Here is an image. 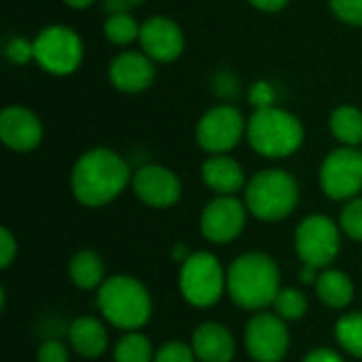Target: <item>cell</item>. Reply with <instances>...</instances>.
<instances>
[{
	"label": "cell",
	"mask_w": 362,
	"mask_h": 362,
	"mask_svg": "<svg viewBox=\"0 0 362 362\" xmlns=\"http://www.w3.org/2000/svg\"><path fill=\"white\" fill-rule=\"evenodd\" d=\"M129 178V165L115 151L91 148L76 159L70 187L83 206L98 208L112 202L127 187Z\"/></svg>",
	"instance_id": "1"
},
{
	"label": "cell",
	"mask_w": 362,
	"mask_h": 362,
	"mask_svg": "<svg viewBox=\"0 0 362 362\" xmlns=\"http://www.w3.org/2000/svg\"><path fill=\"white\" fill-rule=\"evenodd\" d=\"M229 297L244 310H263L274 305L280 293V272L272 257L248 252L235 259L227 274Z\"/></svg>",
	"instance_id": "2"
},
{
	"label": "cell",
	"mask_w": 362,
	"mask_h": 362,
	"mask_svg": "<svg viewBox=\"0 0 362 362\" xmlns=\"http://www.w3.org/2000/svg\"><path fill=\"white\" fill-rule=\"evenodd\" d=\"M246 136L250 146L269 159H282L299 151L303 144V125L301 121L278 106L257 108L255 115L248 119Z\"/></svg>",
	"instance_id": "3"
},
{
	"label": "cell",
	"mask_w": 362,
	"mask_h": 362,
	"mask_svg": "<svg viewBox=\"0 0 362 362\" xmlns=\"http://www.w3.org/2000/svg\"><path fill=\"white\" fill-rule=\"evenodd\" d=\"M98 305L110 325L125 331L140 329L151 318V297L146 288L129 276L108 278L100 286Z\"/></svg>",
	"instance_id": "4"
},
{
	"label": "cell",
	"mask_w": 362,
	"mask_h": 362,
	"mask_svg": "<svg viewBox=\"0 0 362 362\" xmlns=\"http://www.w3.org/2000/svg\"><path fill=\"white\" fill-rule=\"evenodd\" d=\"M299 202V185L284 170H263L246 187V206L261 221L286 218Z\"/></svg>",
	"instance_id": "5"
},
{
	"label": "cell",
	"mask_w": 362,
	"mask_h": 362,
	"mask_svg": "<svg viewBox=\"0 0 362 362\" xmlns=\"http://www.w3.org/2000/svg\"><path fill=\"white\" fill-rule=\"evenodd\" d=\"M225 274L221 263L210 252H193L180 267V293L195 308L214 305L225 288Z\"/></svg>",
	"instance_id": "6"
},
{
	"label": "cell",
	"mask_w": 362,
	"mask_h": 362,
	"mask_svg": "<svg viewBox=\"0 0 362 362\" xmlns=\"http://www.w3.org/2000/svg\"><path fill=\"white\" fill-rule=\"evenodd\" d=\"M34 59L55 76L72 74L83 62L81 36L68 25H47L34 38Z\"/></svg>",
	"instance_id": "7"
},
{
	"label": "cell",
	"mask_w": 362,
	"mask_h": 362,
	"mask_svg": "<svg viewBox=\"0 0 362 362\" xmlns=\"http://www.w3.org/2000/svg\"><path fill=\"white\" fill-rule=\"evenodd\" d=\"M246 125L248 123H244V117L235 106L221 104V106L210 108L199 119L195 138H197L199 148L212 155H223L238 146V142L246 134Z\"/></svg>",
	"instance_id": "8"
},
{
	"label": "cell",
	"mask_w": 362,
	"mask_h": 362,
	"mask_svg": "<svg viewBox=\"0 0 362 362\" xmlns=\"http://www.w3.org/2000/svg\"><path fill=\"white\" fill-rule=\"evenodd\" d=\"M297 255L303 265L310 267H325L335 261L339 252V231L337 225L322 214L308 216L295 233Z\"/></svg>",
	"instance_id": "9"
},
{
	"label": "cell",
	"mask_w": 362,
	"mask_h": 362,
	"mask_svg": "<svg viewBox=\"0 0 362 362\" xmlns=\"http://www.w3.org/2000/svg\"><path fill=\"white\" fill-rule=\"evenodd\" d=\"M322 191L331 199H352L362 191V153L344 146L327 155L320 168Z\"/></svg>",
	"instance_id": "10"
},
{
	"label": "cell",
	"mask_w": 362,
	"mask_h": 362,
	"mask_svg": "<svg viewBox=\"0 0 362 362\" xmlns=\"http://www.w3.org/2000/svg\"><path fill=\"white\" fill-rule=\"evenodd\" d=\"M288 329L282 318L257 314L246 327V350L257 362H280L288 352Z\"/></svg>",
	"instance_id": "11"
},
{
	"label": "cell",
	"mask_w": 362,
	"mask_h": 362,
	"mask_svg": "<svg viewBox=\"0 0 362 362\" xmlns=\"http://www.w3.org/2000/svg\"><path fill=\"white\" fill-rule=\"evenodd\" d=\"M246 225V208L231 195H221L202 212V233L214 244H227L235 240Z\"/></svg>",
	"instance_id": "12"
},
{
	"label": "cell",
	"mask_w": 362,
	"mask_h": 362,
	"mask_svg": "<svg viewBox=\"0 0 362 362\" xmlns=\"http://www.w3.org/2000/svg\"><path fill=\"white\" fill-rule=\"evenodd\" d=\"M140 45L153 62L170 64L185 51V34L176 21L153 15L140 25Z\"/></svg>",
	"instance_id": "13"
},
{
	"label": "cell",
	"mask_w": 362,
	"mask_h": 362,
	"mask_svg": "<svg viewBox=\"0 0 362 362\" xmlns=\"http://www.w3.org/2000/svg\"><path fill=\"white\" fill-rule=\"evenodd\" d=\"M136 195L151 208H172L182 193L178 176L163 165H144L134 174Z\"/></svg>",
	"instance_id": "14"
},
{
	"label": "cell",
	"mask_w": 362,
	"mask_h": 362,
	"mask_svg": "<svg viewBox=\"0 0 362 362\" xmlns=\"http://www.w3.org/2000/svg\"><path fill=\"white\" fill-rule=\"evenodd\" d=\"M108 78L115 89L123 93H140L155 81V66L146 53L123 51L112 57L108 66Z\"/></svg>",
	"instance_id": "15"
},
{
	"label": "cell",
	"mask_w": 362,
	"mask_h": 362,
	"mask_svg": "<svg viewBox=\"0 0 362 362\" xmlns=\"http://www.w3.org/2000/svg\"><path fill=\"white\" fill-rule=\"evenodd\" d=\"M0 138L17 153L34 151L42 140V125L38 117L23 106H8L0 112Z\"/></svg>",
	"instance_id": "16"
},
{
	"label": "cell",
	"mask_w": 362,
	"mask_h": 362,
	"mask_svg": "<svg viewBox=\"0 0 362 362\" xmlns=\"http://www.w3.org/2000/svg\"><path fill=\"white\" fill-rule=\"evenodd\" d=\"M191 348L202 362H231L235 354V341L231 333L218 322L199 325L193 333Z\"/></svg>",
	"instance_id": "17"
},
{
	"label": "cell",
	"mask_w": 362,
	"mask_h": 362,
	"mask_svg": "<svg viewBox=\"0 0 362 362\" xmlns=\"http://www.w3.org/2000/svg\"><path fill=\"white\" fill-rule=\"evenodd\" d=\"M202 178L204 182L221 193V195H233L244 187V170L242 165L227 157V155H214L202 165Z\"/></svg>",
	"instance_id": "18"
},
{
	"label": "cell",
	"mask_w": 362,
	"mask_h": 362,
	"mask_svg": "<svg viewBox=\"0 0 362 362\" xmlns=\"http://www.w3.org/2000/svg\"><path fill=\"white\" fill-rule=\"evenodd\" d=\"M68 337H70L72 348L83 358H98L100 354H104L106 344H108L106 329L102 327L98 318H91V316L76 318L68 329Z\"/></svg>",
	"instance_id": "19"
},
{
	"label": "cell",
	"mask_w": 362,
	"mask_h": 362,
	"mask_svg": "<svg viewBox=\"0 0 362 362\" xmlns=\"http://www.w3.org/2000/svg\"><path fill=\"white\" fill-rule=\"evenodd\" d=\"M316 293L325 305H329L333 310H344L350 305V301L354 297V284L344 272L329 269V272H322L318 276Z\"/></svg>",
	"instance_id": "20"
},
{
	"label": "cell",
	"mask_w": 362,
	"mask_h": 362,
	"mask_svg": "<svg viewBox=\"0 0 362 362\" xmlns=\"http://www.w3.org/2000/svg\"><path fill=\"white\" fill-rule=\"evenodd\" d=\"M331 134L346 146L362 144V110L356 106H339L333 110L329 121Z\"/></svg>",
	"instance_id": "21"
},
{
	"label": "cell",
	"mask_w": 362,
	"mask_h": 362,
	"mask_svg": "<svg viewBox=\"0 0 362 362\" xmlns=\"http://www.w3.org/2000/svg\"><path fill=\"white\" fill-rule=\"evenodd\" d=\"M70 278L78 288H95L104 278V263L98 252L93 250H81L70 261Z\"/></svg>",
	"instance_id": "22"
},
{
	"label": "cell",
	"mask_w": 362,
	"mask_h": 362,
	"mask_svg": "<svg viewBox=\"0 0 362 362\" xmlns=\"http://www.w3.org/2000/svg\"><path fill=\"white\" fill-rule=\"evenodd\" d=\"M104 34L112 45L123 47V45H129L136 38H140V23L134 19L132 13H115V15L106 17Z\"/></svg>",
	"instance_id": "23"
},
{
	"label": "cell",
	"mask_w": 362,
	"mask_h": 362,
	"mask_svg": "<svg viewBox=\"0 0 362 362\" xmlns=\"http://www.w3.org/2000/svg\"><path fill=\"white\" fill-rule=\"evenodd\" d=\"M335 337L346 352L362 358V312L341 316L335 325Z\"/></svg>",
	"instance_id": "24"
},
{
	"label": "cell",
	"mask_w": 362,
	"mask_h": 362,
	"mask_svg": "<svg viewBox=\"0 0 362 362\" xmlns=\"http://www.w3.org/2000/svg\"><path fill=\"white\" fill-rule=\"evenodd\" d=\"M153 346L140 333H127L115 346V362H151Z\"/></svg>",
	"instance_id": "25"
},
{
	"label": "cell",
	"mask_w": 362,
	"mask_h": 362,
	"mask_svg": "<svg viewBox=\"0 0 362 362\" xmlns=\"http://www.w3.org/2000/svg\"><path fill=\"white\" fill-rule=\"evenodd\" d=\"M274 308L280 318L284 320H299L308 312V299L297 288H280Z\"/></svg>",
	"instance_id": "26"
},
{
	"label": "cell",
	"mask_w": 362,
	"mask_h": 362,
	"mask_svg": "<svg viewBox=\"0 0 362 362\" xmlns=\"http://www.w3.org/2000/svg\"><path fill=\"white\" fill-rule=\"evenodd\" d=\"M341 229L352 238L362 242V197L352 199L341 212Z\"/></svg>",
	"instance_id": "27"
},
{
	"label": "cell",
	"mask_w": 362,
	"mask_h": 362,
	"mask_svg": "<svg viewBox=\"0 0 362 362\" xmlns=\"http://www.w3.org/2000/svg\"><path fill=\"white\" fill-rule=\"evenodd\" d=\"M329 4L337 19L362 28V0H329Z\"/></svg>",
	"instance_id": "28"
},
{
	"label": "cell",
	"mask_w": 362,
	"mask_h": 362,
	"mask_svg": "<svg viewBox=\"0 0 362 362\" xmlns=\"http://www.w3.org/2000/svg\"><path fill=\"white\" fill-rule=\"evenodd\" d=\"M195 358L197 356H195L193 348H189L182 341H170L159 348L153 362H195Z\"/></svg>",
	"instance_id": "29"
},
{
	"label": "cell",
	"mask_w": 362,
	"mask_h": 362,
	"mask_svg": "<svg viewBox=\"0 0 362 362\" xmlns=\"http://www.w3.org/2000/svg\"><path fill=\"white\" fill-rule=\"evenodd\" d=\"M6 57L15 64H28L34 57V42H28L25 38H13L6 45Z\"/></svg>",
	"instance_id": "30"
},
{
	"label": "cell",
	"mask_w": 362,
	"mask_h": 362,
	"mask_svg": "<svg viewBox=\"0 0 362 362\" xmlns=\"http://www.w3.org/2000/svg\"><path fill=\"white\" fill-rule=\"evenodd\" d=\"M17 255V242L6 227L0 229V267L6 269Z\"/></svg>",
	"instance_id": "31"
},
{
	"label": "cell",
	"mask_w": 362,
	"mask_h": 362,
	"mask_svg": "<svg viewBox=\"0 0 362 362\" xmlns=\"http://www.w3.org/2000/svg\"><path fill=\"white\" fill-rule=\"evenodd\" d=\"M38 362H68V350L59 341H47L38 350Z\"/></svg>",
	"instance_id": "32"
},
{
	"label": "cell",
	"mask_w": 362,
	"mask_h": 362,
	"mask_svg": "<svg viewBox=\"0 0 362 362\" xmlns=\"http://www.w3.org/2000/svg\"><path fill=\"white\" fill-rule=\"evenodd\" d=\"M144 0H104V11L108 15H115V13H129L132 8L140 6Z\"/></svg>",
	"instance_id": "33"
},
{
	"label": "cell",
	"mask_w": 362,
	"mask_h": 362,
	"mask_svg": "<svg viewBox=\"0 0 362 362\" xmlns=\"http://www.w3.org/2000/svg\"><path fill=\"white\" fill-rule=\"evenodd\" d=\"M303 362H344V358L333 352V350H327V348H320V350H314L305 356Z\"/></svg>",
	"instance_id": "34"
},
{
	"label": "cell",
	"mask_w": 362,
	"mask_h": 362,
	"mask_svg": "<svg viewBox=\"0 0 362 362\" xmlns=\"http://www.w3.org/2000/svg\"><path fill=\"white\" fill-rule=\"evenodd\" d=\"M248 2L255 8L265 11V13H278V11H282L288 4V0H248Z\"/></svg>",
	"instance_id": "35"
},
{
	"label": "cell",
	"mask_w": 362,
	"mask_h": 362,
	"mask_svg": "<svg viewBox=\"0 0 362 362\" xmlns=\"http://www.w3.org/2000/svg\"><path fill=\"white\" fill-rule=\"evenodd\" d=\"M316 272H318L316 267H310V265H305V267L301 269V274H299L301 282H305V284H310V282H316V280H318V274H316Z\"/></svg>",
	"instance_id": "36"
},
{
	"label": "cell",
	"mask_w": 362,
	"mask_h": 362,
	"mask_svg": "<svg viewBox=\"0 0 362 362\" xmlns=\"http://www.w3.org/2000/svg\"><path fill=\"white\" fill-rule=\"evenodd\" d=\"M68 6H72V8H87V6H91L95 0H64Z\"/></svg>",
	"instance_id": "37"
}]
</instances>
